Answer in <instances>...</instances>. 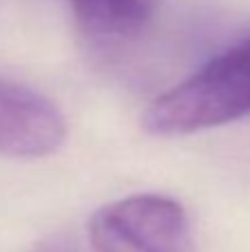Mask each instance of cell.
Masks as SVG:
<instances>
[{
    "instance_id": "cell-1",
    "label": "cell",
    "mask_w": 250,
    "mask_h": 252,
    "mask_svg": "<svg viewBox=\"0 0 250 252\" xmlns=\"http://www.w3.org/2000/svg\"><path fill=\"white\" fill-rule=\"evenodd\" d=\"M250 115V33L190 78L157 95L142 113L153 135H188Z\"/></svg>"
},
{
    "instance_id": "cell-2",
    "label": "cell",
    "mask_w": 250,
    "mask_h": 252,
    "mask_svg": "<svg viewBox=\"0 0 250 252\" xmlns=\"http://www.w3.org/2000/svg\"><path fill=\"white\" fill-rule=\"evenodd\" d=\"M93 252H195L188 213L164 195H131L89 221Z\"/></svg>"
},
{
    "instance_id": "cell-3",
    "label": "cell",
    "mask_w": 250,
    "mask_h": 252,
    "mask_svg": "<svg viewBox=\"0 0 250 252\" xmlns=\"http://www.w3.org/2000/svg\"><path fill=\"white\" fill-rule=\"evenodd\" d=\"M66 122L49 97L20 82L0 78V153L44 157L64 144Z\"/></svg>"
},
{
    "instance_id": "cell-4",
    "label": "cell",
    "mask_w": 250,
    "mask_h": 252,
    "mask_svg": "<svg viewBox=\"0 0 250 252\" xmlns=\"http://www.w3.org/2000/svg\"><path fill=\"white\" fill-rule=\"evenodd\" d=\"M78 27L97 40L137 35L151 22L155 0H71Z\"/></svg>"
},
{
    "instance_id": "cell-5",
    "label": "cell",
    "mask_w": 250,
    "mask_h": 252,
    "mask_svg": "<svg viewBox=\"0 0 250 252\" xmlns=\"http://www.w3.org/2000/svg\"><path fill=\"white\" fill-rule=\"evenodd\" d=\"M31 252H78V248L66 237H51V239L40 241Z\"/></svg>"
}]
</instances>
